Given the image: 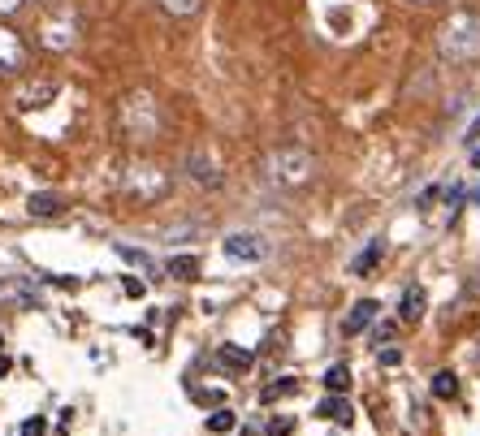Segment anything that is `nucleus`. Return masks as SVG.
<instances>
[{"instance_id": "obj_1", "label": "nucleus", "mask_w": 480, "mask_h": 436, "mask_svg": "<svg viewBox=\"0 0 480 436\" xmlns=\"http://www.w3.org/2000/svg\"><path fill=\"white\" fill-rule=\"evenodd\" d=\"M438 52L441 60H450V65H472L480 57V18L476 14H450V18L438 26Z\"/></svg>"}, {"instance_id": "obj_2", "label": "nucleus", "mask_w": 480, "mask_h": 436, "mask_svg": "<svg viewBox=\"0 0 480 436\" xmlns=\"http://www.w3.org/2000/svg\"><path fill=\"white\" fill-rule=\"evenodd\" d=\"M264 173H268V181H278V186H303V181L312 178V156L303 147H281V152H273V156L264 160Z\"/></svg>"}, {"instance_id": "obj_3", "label": "nucleus", "mask_w": 480, "mask_h": 436, "mask_svg": "<svg viewBox=\"0 0 480 436\" xmlns=\"http://www.w3.org/2000/svg\"><path fill=\"white\" fill-rule=\"evenodd\" d=\"M121 121H126V135H130V139H156V130H160L152 96H130L126 99V104H121Z\"/></svg>"}, {"instance_id": "obj_4", "label": "nucleus", "mask_w": 480, "mask_h": 436, "mask_svg": "<svg viewBox=\"0 0 480 436\" xmlns=\"http://www.w3.org/2000/svg\"><path fill=\"white\" fill-rule=\"evenodd\" d=\"M225 255L230 259H242V264H260L268 255V242L260 234H230L225 238Z\"/></svg>"}, {"instance_id": "obj_5", "label": "nucleus", "mask_w": 480, "mask_h": 436, "mask_svg": "<svg viewBox=\"0 0 480 436\" xmlns=\"http://www.w3.org/2000/svg\"><path fill=\"white\" fill-rule=\"evenodd\" d=\"M377 311H381V302H377V298H360V302L351 307V316L342 320V333H346V338H355V333H363V329H368V324L377 320Z\"/></svg>"}, {"instance_id": "obj_6", "label": "nucleus", "mask_w": 480, "mask_h": 436, "mask_svg": "<svg viewBox=\"0 0 480 436\" xmlns=\"http://www.w3.org/2000/svg\"><path fill=\"white\" fill-rule=\"evenodd\" d=\"M186 173H191L195 186H208V190H217L221 186L217 164H212V156H203V152H191V156H186Z\"/></svg>"}, {"instance_id": "obj_7", "label": "nucleus", "mask_w": 480, "mask_h": 436, "mask_svg": "<svg viewBox=\"0 0 480 436\" xmlns=\"http://www.w3.org/2000/svg\"><path fill=\"white\" fill-rule=\"evenodd\" d=\"M22 40L14 35V31H5L0 26V74H14V70H22Z\"/></svg>"}, {"instance_id": "obj_8", "label": "nucleus", "mask_w": 480, "mask_h": 436, "mask_svg": "<svg viewBox=\"0 0 480 436\" xmlns=\"http://www.w3.org/2000/svg\"><path fill=\"white\" fill-rule=\"evenodd\" d=\"M316 415L320 419H334V423H342V428H351V419H355V411H351V402L342 394H329L325 402L316 406Z\"/></svg>"}, {"instance_id": "obj_9", "label": "nucleus", "mask_w": 480, "mask_h": 436, "mask_svg": "<svg viewBox=\"0 0 480 436\" xmlns=\"http://www.w3.org/2000/svg\"><path fill=\"white\" fill-rule=\"evenodd\" d=\"M256 358H251V350H242V346H217V367H225V372H247Z\"/></svg>"}, {"instance_id": "obj_10", "label": "nucleus", "mask_w": 480, "mask_h": 436, "mask_svg": "<svg viewBox=\"0 0 480 436\" xmlns=\"http://www.w3.org/2000/svg\"><path fill=\"white\" fill-rule=\"evenodd\" d=\"M381 255H385V242H368V246H363L360 255H355V264H351V273H355V277H368V273H372V268H377L381 264Z\"/></svg>"}, {"instance_id": "obj_11", "label": "nucleus", "mask_w": 480, "mask_h": 436, "mask_svg": "<svg viewBox=\"0 0 480 436\" xmlns=\"http://www.w3.org/2000/svg\"><path fill=\"white\" fill-rule=\"evenodd\" d=\"M169 277H178V281H195L200 277V259L195 255H169Z\"/></svg>"}, {"instance_id": "obj_12", "label": "nucleus", "mask_w": 480, "mask_h": 436, "mask_svg": "<svg viewBox=\"0 0 480 436\" xmlns=\"http://www.w3.org/2000/svg\"><path fill=\"white\" fill-rule=\"evenodd\" d=\"M399 316L407 320V324H416V320L424 316V290L420 285H411L407 294H402V307H399Z\"/></svg>"}, {"instance_id": "obj_13", "label": "nucleus", "mask_w": 480, "mask_h": 436, "mask_svg": "<svg viewBox=\"0 0 480 436\" xmlns=\"http://www.w3.org/2000/svg\"><path fill=\"white\" fill-rule=\"evenodd\" d=\"M57 96V87L52 82H40V87H31V91H22V99H18V108L26 113V108H43L48 99Z\"/></svg>"}, {"instance_id": "obj_14", "label": "nucleus", "mask_w": 480, "mask_h": 436, "mask_svg": "<svg viewBox=\"0 0 480 436\" xmlns=\"http://www.w3.org/2000/svg\"><path fill=\"white\" fill-rule=\"evenodd\" d=\"M325 389H329V394H346V389H351V367H346V363H334V367L325 372Z\"/></svg>"}, {"instance_id": "obj_15", "label": "nucleus", "mask_w": 480, "mask_h": 436, "mask_svg": "<svg viewBox=\"0 0 480 436\" xmlns=\"http://www.w3.org/2000/svg\"><path fill=\"white\" fill-rule=\"evenodd\" d=\"M290 394H299V380H295V376H281V380H273V385H264L260 402H278V397H290Z\"/></svg>"}, {"instance_id": "obj_16", "label": "nucleus", "mask_w": 480, "mask_h": 436, "mask_svg": "<svg viewBox=\"0 0 480 436\" xmlns=\"http://www.w3.org/2000/svg\"><path fill=\"white\" fill-rule=\"evenodd\" d=\"M433 397H441V402L459 397V376H455V372H438V376H433Z\"/></svg>"}, {"instance_id": "obj_17", "label": "nucleus", "mask_w": 480, "mask_h": 436, "mask_svg": "<svg viewBox=\"0 0 480 436\" xmlns=\"http://www.w3.org/2000/svg\"><path fill=\"white\" fill-rule=\"evenodd\" d=\"M31 217H57L61 212V195H31Z\"/></svg>"}, {"instance_id": "obj_18", "label": "nucleus", "mask_w": 480, "mask_h": 436, "mask_svg": "<svg viewBox=\"0 0 480 436\" xmlns=\"http://www.w3.org/2000/svg\"><path fill=\"white\" fill-rule=\"evenodd\" d=\"M234 428H239V419H234V411H217V415H208V432L225 436V432H234Z\"/></svg>"}, {"instance_id": "obj_19", "label": "nucleus", "mask_w": 480, "mask_h": 436, "mask_svg": "<svg viewBox=\"0 0 480 436\" xmlns=\"http://www.w3.org/2000/svg\"><path fill=\"white\" fill-rule=\"evenodd\" d=\"M165 14H174V18H191L195 9H200V0H156Z\"/></svg>"}, {"instance_id": "obj_20", "label": "nucleus", "mask_w": 480, "mask_h": 436, "mask_svg": "<svg viewBox=\"0 0 480 436\" xmlns=\"http://www.w3.org/2000/svg\"><path fill=\"white\" fill-rule=\"evenodd\" d=\"M118 255L126 259V264H139V268H152V259L143 255V251H135L130 242H118Z\"/></svg>"}, {"instance_id": "obj_21", "label": "nucleus", "mask_w": 480, "mask_h": 436, "mask_svg": "<svg viewBox=\"0 0 480 436\" xmlns=\"http://www.w3.org/2000/svg\"><path fill=\"white\" fill-rule=\"evenodd\" d=\"M22 436H48V419H43V415L26 419V423H22Z\"/></svg>"}, {"instance_id": "obj_22", "label": "nucleus", "mask_w": 480, "mask_h": 436, "mask_svg": "<svg viewBox=\"0 0 480 436\" xmlns=\"http://www.w3.org/2000/svg\"><path fill=\"white\" fill-rule=\"evenodd\" d=\"M290 432H295V419H290V415H281V419L268 423V436H290Z\"/></svg>"}, {"instance_id": "obj_23", "label": "nucleus", "mask_w": 480, "mask_h": 436, "mask_svg": "<svg viewBox=\"0 0 480 436\" xmlns=\"http://www.w3.org/2000/svg\"><path fill=\"white\" fill-rule=\"evenodd\" d=\"M121 290H126L130 298H143V294H147V285H143L139 277H126V281H121Z\"/></svg>"}, {"instance_id": "obj_24", "label": "nucleus", "mask_w": 480, "mask_h": 436, "mask_svg": "<svg viewBox=\"0 0 480 436\" xmlns=\"http://www.w3.org/2000/svg\"><path fill=\"white\" fill-rule=\"evenodd\" d=\"M402 363V350H381V367H399Z\"/></svg>"}, {"instance_id": "obj_25", "label": "nucleus", "mask_w": 480, "mask_h": 436, "mask_svg": "<svg viewBox=\"0 0 480 436\" xmlns=\"http://www.w3.org/2000/svg\"><path fill=\"white\" fill-rule=\"evenodd\" d=\"M9 367H14V363H9V358H5V355H0V380H5V376H9Z\"/></svg>"}, {"instance_id": "obj_26", "label": "nucleus", "mask_w": 480, "mask_h": 436, "mask_svg": "<svg viewBox=\"0 0 480 436\" xmlns=\"http://www.w3.org/2000/svg\"><path fill=\"white\" fill-rule=\"evenodd\" d=\"M14 5H18V0H0V9H14Z\"/></svg>"}, {"instance_id": "obj_27", "label": "nucleus", "mask_w": 480, "mask_h": 436, "mask_svg": "<svg viewBox=\"0 0 480 436\" xmlns=\"http://www.w3.org/2000/svg\"><path fill=\"white\" fill-rule=\"evenodd\" d=\"M416 5H433V0H416Z\"/></svg>"}]
</instances>
